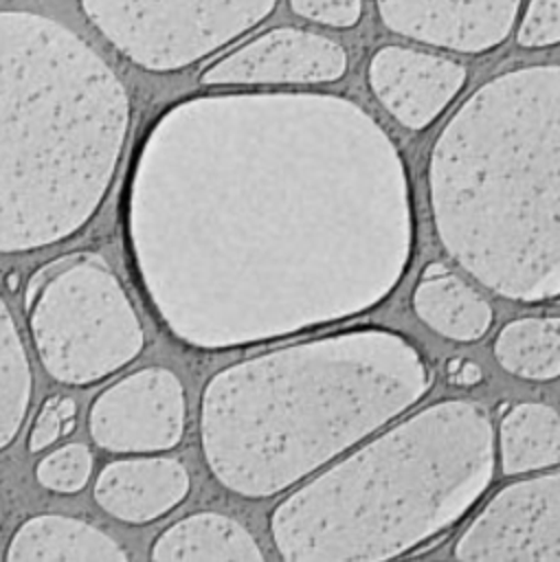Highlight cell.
Returning a JSON list of instances; mask_svg holds the SVG:
<instances>
[{
  "label": "cell",
  "mask_w": 560,
  "mask_h": 562,
  "mask_svg": "<svg viewBox=\"0 0 560 562\" xmlns=\"http://www.w3.org/2000/svg\"><path fill=\"white\" fill-rule=\"evenodd\" d=\"M125 130V90L83 40L51 18L0 11V252L79 231Z\"/></svg>",
  "instance_id": "1"
},
{
  "label": "cell",
  "mask_w": 560,
  "mask_h": 562,
  "mask_svg": "<svg viewBox=\"0 0 560 562\" xmlns=\"http://www.w3.org/2000/svg\"><path fill=\"white\" fill-rule=\"evenodd\" d=\"M437 413L413 417L281 505L272 520L281 555L384 558L408 547L422 509L433 516L448 492L468 481H457L466 457L457 459L450 441L435 432Z\"/></svg>",
  "instance_id": "2"
},
{
  "label": "cell",
  "mask_w": 560,
  "mask_h": 562,
  "mask_svg": "<svg viewBox=\"0 0 560 562\" xmlns=\"http://www.w3.org/2000/svg\"><path fill=\"white\" fill-rule=\"evenodd\" d=\"M26 305L37 356L59 382H97L134 360L143 347V329L125 290L99 261L61 268Z\"/></svg>",
  "instance_id": "3"
},
{
  "label": "cell",
  "mask_w": 560,
  "mask_h": 562,
  "mask_svg": "<svg viewBox=\"0 0 560 562\" xmlns=\"http://www.w3.org/2000/svg\"><path fill=\"white\" fill-rule=\"evenodd\" d=\"M277 0H81L88 20L134 64L189 66L270 15Z\"/></svg>",
  "instance_id": "4"
},
{
  "label": "cell",
  "mask_w": 560,
  "mask_h": 562,
  "mask_svg": "<svg viewBox=\"0 0 560 562\" xmlns=\"http://www.w3.org/2000/svg\"><path fill=\"white\" fill-rule=\"evenodd\" d=\"M468 562H560L558 472L503 487L457 540Z\"/></svg>",
  "instance_id": "5"
},
{
  "label": "cell",
  "mask_w": 560,
  "mask_h": 562,
  "mask_svg": "<svg viewBox=\"0 0 560 562\" xmlns=\"http://www.w3.org/2000/svg\"><path fill=\"white\" fill-rule=\"evenodd\" d=\"M184 413L178 375L149 367L105 389L90 408L88 428L110 452H160L180 441Z\"/></svg>",
  "instance_id": "6"
},
{
  "label": "cell",
  "mask_w": 560,
  "mask_h": 562,
  "mask_svg": "<svg viewBox=\"0 0 560 562\" xmlns=\"http://www.w3.org/2000/svg\"><path fill=\"white\" fill-rule=\"evenodd\" d=\"M345 70L347 55L334 40L299 29H275L209 66L200 81L206 86L323 83L340 79Z\"/></svg>",
  "instance_id": "7"
},
{
  "label": "cell",
  "mask_w": 560,
  "mask_h": 562,
  "mask_svg": "<svg viewBox=\"0 0 560 562\" xmlns=\"http://www.w3.org/2000/svg\"><path fill=\"white\" fill-rule=\"evenodd\" d=\"M520 0H378L382 22L411 40L483 53L499 46L516 20Z\"/></svg>",
  "instance_id": "8"
},
{
  "label": "cell",
  "mask_w": 560,
  "mask_h": 562,
  "mask_svg": "<svg viewBox=\"0 0 560 562\" xmlns=\"http://www.w3.org/2000/svg\"><path fill=\"white\" fill-rule=\"evenodd\" d=\"M369 83L404 127L422 130L457 97L466 83V68L439 55L384 46L369 64Z\"/></svg>",
  "instance_id": "9"
},
{
  "label": "cell",
  "mask_w": 560,
  "mask_h": 562,
  "mask_svg": "<svg viewBox=\"0 0 560 562\" xmlns=\"http://www.w3.org/2000/svg\"><path fill=\"white\" fill-rule=\"evenodd\" d=\"M189 494V472L171 457L108 463L94 483V501L110 516L143 525L169 514Z\"/></svg>",
  "instance_id": "10"
},
{
  "label": "cell",
  "mask_w": 560,
  "mask_h": 562,
  "mask_svg": "<svg viewBox=\"0 0 560 562\" xmlns=\"http://www.w3.org/2000/svg\"><path fill=\"white\" fill-rule=\"evenodd\" d=\"M7 560H68V562H125L127 551L101 529L68 516L44 514L29 518L11 538Z\"/></svg>",
  "instance_id": "11"
},
{
  "label": "cell",
  "mask_w": 560,
  "mask_h": 562,
  "mask_svg": "<svg viewBox=\"0 0 560 562\" xmlns=\"http://www.w3.org/2000/svg\"><path fill=\"white\" fill-rule=\"evenodd\" d=\"M152 558L163 562H261L264 553L235 518L200 512L165 529L152 544Z\"/></svg>",
  "instance_id": "12"
},
{
  "label": "cell",
  "mask_w": 560,
  "mask_h": 562,
  "mask_svg": "<svg viewBox=\"0 0 560 562\" xmlns=\"http://www.w3.org/2000/svg\"><path fill=\"white\" fill-rule=\"evenodd\" d=\"M413 307L439 336L461 342L479 340L492 325L490 303L450 270L422 277L413 292Z\"/></svg>",
  "instance_id": "13"
},
{
  "label": "cell",
  "mask_w": 560,
  "mask_h": 562,
  "mask_svg": "<svg viewBox=\"0 0 560 562\" xmlns=\"http://www.w3.org/2000/svg\"><path fill=\"white\" fill-rule=\"evenodd\" d=\"M503 474H523L556 465L560 459L558 411L540 402H520L501 419L499 428Z\"/></svg>",
  "instance_id": "14"
},
{
  "label": "cell",
  "mask_w": 560,
  "mask_h": 562,
  "mask_svg": "<svg viewBox=\"0 0 560 562\" xmlns=\"http://www.w3.org/2000/svg\"><path fill=\"white\" fill-rule=\"evenodd\" d=\"M499 364L525 380H553L560 373V318L527 316L507 323L494 342Z\"/></svg>",
  "instance_id": "15"
},
{
  "label": "cell",
  "mask_w": 560,
  "mask_h": 562,
  "mask_svg": "<svg viewBox=\"0 0 560 562\" xmlns=\"http://www.w3.org/2000/svg\"><path fill=\"white\" fill-rule=\"evenodd\" d=\"M31 364L9 305L0 296V450L20 432L31 402Z\"/></svg>",
  "instance_id": "16"
},
{
  "label": "cell",
  "mask_w": 560,
  "mask_h": 562,
  "mask_svg": "<svg viewBox=\"0 0 560 562\" xmlns=\"http://www.w3.org/2000/svg\"><path fill=\"white\" fill-rule=\"evenodd\" d=\"M92 472V454L83 443H68L37 463V481L53 492H79Z\"/></svg>",
  "instance_id": "17"
},
{
  "label": "cell",
  "mask_w": 560,
  "mask_h": 562,
  "mask_svg": "<svg viewBox=\"0 0 560 562\" xmlns=\"http://www.w3.org/2000/svg\"><path fill=\"white\" fill-rule=\"evenodd\" d=\"M560 40V0H531L518 29V44L527 48L551 46Z\"/></svg>",
  "instance_id": "18"
},
{
  "label": "cell",
  "mask_w": 560,
  "mask_h": 562,
  "mask_svg": "<svg viewBox=\"0 0 560 562\" xmlns=\"http://www.w3.org/2000/svg\"><path fill=\"white\" fill-rule=\"evenodd\" d=\"M75 426V402L70 397H53L44 404L40 411L31 435H29V448L33 452L44 450L51 446L57 437L70 432Z\"/></svg>",
  "instance_id": "19"
},
{
  "label": "cell",
  "mask_w": 560,
  "mask_h": 562,
  "mask_svg": "<svg viewBox=\"0 0 560 562\" xmlns=\"http://www.w3.org/2000/svg\"><path fill=\"white\" fill-rule=\"evenodd\" d=\"M294 13L334 29L354 26L360 20L362 0H290Z\"/></svg>",
  "instance_id": "20"
},
{
  "label": "cell",
  "mask_w": 560,
  "mask_h": 562,
  "mask_svg": "<svg viewBox=\"0 0 560 562\" xmlns=\"http://www.w3.org/2000/svg\"><path fill=\"white\" fill-rule=\"evenodd\" d=\"M459 367L461 369L452 371V373H457L455 382H459V384H474V382H479V378H481L479 364H474V362H459Z\"/></svg>",
  "instance_id": "21"
}]
</instances>
